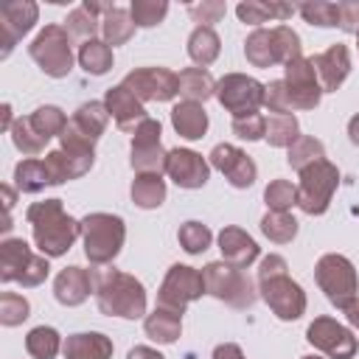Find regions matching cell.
Returning a JSON list of instances; mask_svg holds the SVG:
<instances>
[{
	"mask_svg": "<svg viewBox=\"0 0 359 359\" xmlns=\"http://www.w3.org/2000/svg\"><path fill=\"white\" fill-rule=\"evenodd\" d=\"M25 219L31 224V236L39 255H48V258L65 255L73 247V241L81 236V222H76L65 210L62 199H42L28 205Z\"/></svg>",
	"mask_w": 359,
	"mask_h": 359,
	"instance_id": "6da1fadb",
	"label": "cell"
},
{
	"mask_svg": "<svg viewBox=\"0 0 359 359\" xmlns=\"http://www.w3.org/2000/svg\"><path fill=\"white\" fill-rule=\"evenodd\" d=\"M93 286L101 314L121 320L146 317V289L135 275H126L121 269H93Z\"/></svg>",
	"mask_w": 359,
	"mask_h": 359,
	"instance_id": "7a4b0ae2",
	"label": "cell"
},
{
	"mask_svg": "<svg viewBox=\"0 0 359 359\" xmlns=\"http://www.w3.org/2000/svg\"><path fill=\"white\" fill-rule=\"evenodd\" d=\"M123 241H126V224L121 216L95 210L81 219V244H84V255L93 266L112 264L118 258Z\"/></svg>",
	"mask_w": 359,
	"mask_h": 359,
	"instance_id": "3957f363",
	"label": "cell"
},
{
	"mask_svg": "<svg viewBox=\"0 0 359 359\" xmlns=\"http://www.w3.org/2000/svg\"><path fill=\"white\" fill-rule=\"evenodd\" d=\"M314 280L320 292L328 297V303L339 311H348L359 300V275L351 258L339 252H325L314 264Z\"/></svg>",
	"mask_w": 359,
	"mask_h": 359,
	"instance_id": "277c9868",
	"label": "cell"
},
{
	"mask_svg": "<svg viewBox=\"0 0 359 359\" xmlns=\"http://www.w3.org/2000/svg\"><path fill=\"white\" fill-rule=\"evenodd\" d=\"M202 280H205V292L222 303H227L230 309H252L258 300V289L250 280V275L238 266H230L224 261H210L202 266Z\"/></svg>",
	"mask_w": 359,
	"mask_h": 359,
	"instance_id": "5b68a950",
	"label": "cell"
},
{
	"mask_svg": "<svg viewBox=\"0 0 359 359\" xmlns=\"http://www.w3.org/2000/svg\"><path fill=\"white\" fill-rule=\"evenodd\" d=\"M297 174V208L309 216H323L331 208L334 191L339 188V168L331 160H317Z\"/></svg>",
	"mask_w": 359,
	"mask_h": 359,
	"instance_id": "8992f818",
	"label": "cell"
},
{
	"mask_svg": "<svg viewBox=\"0 0 359 359\" xmlns=\"http://www.w3.org/2000/svg\"><path fill=\"white\" fill-rule=\"evenodd\" d=\"M28 53L50 79H65L73 70V36L59 22L45 25L28 45Z\"/></svg>",
	"mask_w": 359,
	"mask_h": 359,
	"instance_id": "52a82bcc",
	"label": "cell"
},
{
	"mask_svg": "<svg viewBox=\"0 0 359 359\" xmlns=\"http://www.w3.org/2000/svg\"><path fill=\"white\" fill-rule=\"evenodd\" d=\"M202 294H208L202 272L188 266V264H171L165 278H163V283H160V289H157V306L182 314Z\"/></svg>",
	"mask_w": 359,
	"mask_h": 359,
	"instance_id": "ba28073f",
	"label": "cell"
},
{
	"mask_svg": "<svg viewBox=\"0 0 359 359\" xmlns=\"http://www.w3.org/2000/svg\"><path fill=\"white\" fill-rule=\"evenodd\" d=\"M258 294L269 306V311L283 323L300 320L306 314V306H309L303 286L294 278H289V272H280V275L258 280Z\"/></svg>",
	"mask_w": 359,
	"mask_h": 359,
	"instance_id": "9c48e42d",
	"label": "cell"
},
{
	"mask_svg": "<svg viewBox=\"0 0 359 359\" xmlns=\"http://www.w3.org/2000/svg\"><path fill=\"white\" fill-rule=\"evenodd\" d=\"M216 101L233 115H255L264 107V84L247 73H224L216 81Z\"/></svg>",
	"mask_w": 359,
	"mask_h": 359,
	"instance_id": "30bf717a",
	"label": "cell"
},
{
	"mask_svg": "<svg viewBox=\"0 0 359 359\" xmlns=\"http://www.w3.org/2000/svg\"><path fill=\"white\" fill-rule=\"evenodd\" d=\"M163 126L154 118H146L143 123H137V129L132 132V157L129 165L135 168V174H165V160L168 151L160 143Z\"/></svg>",
	"mask_w": 359,
	"mask_h": 359,
	"instance_id": "8fae6325",
	"label": "cell"
},
{
	"mask_svg": "<svg viewBox=\"0 0 359 359\" xmlns=\"http://www.w3.org/2000/svg\"><path fill=\"white\" fill-rule=\"evenodd\" d=\"M306 339H309V345L323 351L328 359H353L356 348H359L353 331L348 325L337 323L334 317H314L306 328Z\"/></svg>",
	"mask_w": 359,
	"mask_h": 359,
	"instance_id": "7c38bea8",
	"label": "cell"
},
{
	"mask_svg": "<svg viewBox=\"0 0 359 359\" xmlns=\"http://www.w3.org/2000/svg\"><path fill=\"white\" fill-rule=\"evenodd\" d=\"M137 101H171L180 95V79L168 67H135L121 81Z\"/></svg>",
	"mask_w": 359,
	"mask_h": 359,
	"instance_id": "4fadbf2b",
	"label": "cell"
},
{
	"mask_svg": "<svg viewBox=\"0 0 359 359\" xmlns=\"http://www.w3.org/2000/svg\"><path fill=\"white\" fill-rule=\"evenodd\" d=\"M283 84H286V93H289L292 112L294 109H314L323 98L317 70H314L311 59H306V56L283 65Z\"/></svg>",
	"mask_w": 359,
	"mask_h": 359,
	"instance_id": "5bb4252c",
	"label": "cell"
},
{
	"mask_svg": "<svg viewBox=\"0 0 359 359\" xmlns=\"http://www.w3.org/2000/svg\"><path fill=\"white\" fill-rule=\"evenodd\" d=\"M39 6L34 0H14L0 6V59H6L14 45L36 25Z\"/></svg>",
	"mask_w": 359,
	"mask_h": 359,
	"instance_id": "9a60e30c",
	"label": "cell"
},
{
	"mask_svg": "<svg viewBox=\"0 0 359 359\" xmlns=\"http://www.w3.org/2000/svg\"><path fill=\"white\" fill-rule=\"evenodd\" d=\"M210 157V165L233 185V188H250L255 180H258V165H255V160L244 151V149H238V146H233V143H219V146H213V151L208 154Z\"/></svg>",
	"mask_w": 359,
	"mask_h": 359,
	"instance_id": "2e32d148",
	"label": "cell"
},
{
	"mask_svg": "<svg viewBox=\"0 0 359 359\" xmlns=\"http://www.w3.org/2000/svg\"><path fill=\"white\" fill-rule=\"evenodd\" d=\"M165 174L171 177V182L177 188H185V191H196L208 182L210 177V163L194 151V149H171L168 151V160H165Z\"/></svg>",
	"mask_w": 359,
	"mask_h": 359,
	"instance_id": "e0dca14e",
	"label": "cell"
},
{
	"mask_svg": "<svg viewBox=\"0 0 359 359\" xmlns=\"http://www.w3.org/2000/svg\"><path fill=\"white\" fill-rule=\"evenodd\" d=\"M311 65L317 70V79H320L323 93H337L345 84L348 73H351V50H348V45L334 42L323 53L311 56Z\"/></svg>",
	"mask_w": 359,
	"mask_h": 359,
	"instance_id": "ac0fdd59",
	"label": "cell"
},
{
	"mask_svg": "<svg viewBox=\"0 0 359 359\" xmlns=\"http://www.w3.org/2000/svg\"><path fill=\"white\" fill-rule=\"evenodd\" d=\"M104 107H107L109 118L115 121V126L123 129V132H135L137 123H143L149 118L143 101H137L123 84H115L104 93Z\"/></svg>",
	"mask_w": 359,
	"mask_h": 359,
	"instance_id": "d6986e66",
	"label": "cell"
},
{
	"mask_svg": "<svg viewBox=\"0 0 359 359\" xmlns=\"http://www.w3.org/2000/svg\"><path fill=\"white\" fill-rule=\"evenodd\" d=\"M219 252H222V261L230 264V266H238V269H247L252 261H258L261 255V247L255 244V238L236 227V224H227L219 230Z\"/></svg>",
	"mask_w": 359,
	"mask_h": 359,
	"instance_id": "ffe728a7",
	"label": "cell"
},
{
	"mask_svg": "<svg viewBox=\"0 0 359 359\" xmlns=\"http://www.w3.org/2000/svg\"><path fill=\"white\" fill-rule=\"evenodd\" d=\"M95 292L93 286V269H84V266H65L56 278H53V297L73 309V306H81L90 294Z\"/></svg>",
	"mask_w": 359,
	"mask_h": 359,
	"instance_id": "44dd1931",
	"label": "cell"
},
{
	"mask_svg": "<svg viewBox=\"0 0 359 359\" xmlns=\"http://www.w3.org/2000/svg\"><path fill=\"white\" fill-rule=\"evenodd\" d=\"M112 339L101 331H79L65 339V359H112Z\"/></svg>",
	"mask_w": 359,
	"mask_h": 359,
	"instance_id": "7402d4cb",
	"label": "cell"
},
{
	"mask_svg": "<svg viewBox=\"0 0 359 359\" xmlns=\"http://www.w3.org/2000/svg\"><path fill=\"white\" fill-rule=\"evenodd\" d=\"M171 126L185 140H202L208 132V112L205 104L196 101H180L171 107Z\"/></svg>",
	"mask_w": 359,
	"mask_h": 359,
	"instance_id": "603a6c76",
	"label": "cell"
},
{
	"mask_svg": "<svg viewBox=\"0 0 359 359\" xmlns=\"http://www.w3.org/2000/svg\"><path fill=\"white\" fill-rule=\"evenodd\" d=\"M294 11H297V6L278 3V0H272V3L244 0V3H238V6H236L238 20H241V22H247V25H255V28H261V25H264V22H269V20H275V22H286Z\"/></svg>",
	"mask_w": 359,
	"mask_h": 359,
	"instance_id": "cb8c5ba5",
	"label": "cell"
},
{
	"mask_svg": "<svg viewBox=\"0 0 359 359\" xmlns=\"http://www.w3.org/2000/svg\"><path fill=\"white\" fill-rule=\"evenodd\" d=\"M34 252L22 238H6L0 241V280L3 283H17L22 272L28 269Z\"/></svg>",
	"mask_w": 359,
	"mask_h": 359,
	"instance_id": "d4e9b609",
	"label": "cell"
},
{
	"mask_svg": "<svg viewBox=\"0 0 359 359\" xmlns=\"http://www.w3.org/2000/svg\"><path fill=\"white\" fill-rule=\"evenodd\" d=\"M143 331H146V337H149L151 342H157V345H171V342H177L180 334H182V314L157 306L151 314L143 317Z\"/></svg>",
	"mask_w": 359,
	"mask_h": 359,
	"instance_id": "484cf974",
	"label": "cell"
},
{
	"mask_svg": "<svg viewBox=\"0 0 359 359\" xmlns=\"http://www.w3.org/2000/svg\"><path fill=\"white\" fill-rule=\"evenodd\" d=\"M177 79H180V95H182V101L205 104L208 98H216V79L210 76L208 67H182L177 73Z\"/></svg>",
	"mask_w": 359,
	"mask_h": 359,
	"instance_id": "4316f807",
	"label": "cell"
},
{
	"mask_svg": "<svg viewBox=\"0 0 359 359\" xmlns=\"http://www.w3.org/2000/svg\"><path fill=\"white\" fill-rule=\"evenodd\" d=\"M129 196L143 210L160 208L165 202V180H163V174H135L132 185H129Z\"/></svg>",
	"mask_w": 359,
	"mask_h": 359,
	"instance_id": "83f0119b",
	"label": "cell"
},
{
	"mask_svg": "<svg viewBox=\"0 0 359 359\" xmlns=\"http://www.w3.org/2000/svg\"><path fill=\"white\" fill-rule=\"evenodd\" d=\"M222 53V39L213 28H205V25H196L188 36V56L196 67H208L219 59Z\"/></svg>",
	"mask_w": 359,
	"mask_h": 359,
	"instance_id": "f1b7e54d",
	"label": "cell"
},
{
	"mask_svg": "<svg viewBox=\"0 0 359 359\" xmlns=\"http://www.w3.org/2000/svg\"><path fill=\"white\" fill-rule=\"evenodd\" d=\"M48 185H50V177L42 157H25L14 165V188L20 194H39Z\"/></svg>",
	"mask_w": 359,
	"mask_h": 359,
	"instance_id": "f546056e",
	"label": "cell"
},
{
	"mask_svg": "<svg viewBox=\"0 0 359 359\" xmlns=\"http://www.w3.org/2000/svg\"><path fill=\"white\" fill-rule=\"evenodd\" d=\"M135 34V22H132V14L129 8H121V6H112L104 17H101V39L115 48V45H126Z\"/></svg>",
	"mask_w": 359,
	"mask_h": 359,
	"instance_id": "4dcf8cb0",
	"label": "cell"
},
{
	"mask_svg": "<svg viewBox=\"0 0 359 359\" xmlns=\"http://www.w3.org/2000/svg\"><path fill=\"white\" fill-rule=\"evenodd\" d=\"M76 59H79L81 70L90 73V76H104V73H109V70H112V62H115V59H112V48H109L104 39H98V36L81 42Z\"/></svg>",
	"mask_w": 359,
	"mask_h": 359,
	"instance_id": "1f68e13d",
	"label": "cell"
},
{
	"mask_svg": "<svg viewBox=\"0 0 359 359\" xmlns=\"http://www.w3.org/2000/svg\"><path fill=\"white\" fill-rule=\"evenodd\" d=\"M107 121H109V112H107L104 101H84V104L73 112V118H70V123H73L81 135H87L90 140H95V143H98V137L104 135Z\"/></svg>",
	"mask_w": 359,
	"mask_h": 359,
	"instance_id": "d6a6232c",
	"label": "cell"
},
{
	"mask_svg": "<svg viewBox=\"0 0 359 359\" xmlns=\"http://www.w3.org/2000/svg\"><path fill=\"white\" fill-rule=\"evenodd\" d=\"M244 56L252 67H272V65H280L278 62V50H275V42H272V28H255L247 39H244Z\"/></svg>",
	"mask_w": 359,
	"mask_h": 359,
	"instance_id": "836d02e7",
	"label": "cell"
},
{
	"mask_svg": "<svg viewBox=\"0 0 359 359\" xmlns=\"http://www.w3.org/2000/svg\"><path fill=\"white\" fill-rule=\"evenodd\" d=\"M65 348L62 342V334L50 325H36L25 334V351L34 356V359H53L59 351Z\"/></svg>",
	"mask_w": 359,
	"mask_h": 359,
	"instance_id": "e575fe53",
	"label": "cell"
},
{
	"mask_svg": "<svg viewBox=\"0 0 359 359\" xmlns=\"http://www.w3.org/2000/svg\"><path fill=\"white\" fill-rule=\"evenodd\" d=\"M300 137V123L292 112H283V115H269L266 118V135L264 140L275 149H289L294 140Z\"/></svg>",
	"mask_w": 359,
	"mask_h": 359,
	"instance_id": "d590c367",
	"label": "cell"
},
{
	"mask_svg": "<svg viewBox=\"0 0 359 359\" xmlns=\"http://www.w3.org/2000/svg\"><path fill=\"white\" fill-rule=\"evenodd\" d=\"M28 121H31V126H34L45 140H50V137H62V132H65L67 123H70V118H67L59 107H53V104H42V107H36V109L28 115Z\"/></svg>",
	"mask_w": 359,
	"mask_h": 359,
	"instance_id": "8d00e7d4",
	"label": "cell"
},
{
	"mask_svg": "<svg viewBox=\"0 0 359 359\" xmlns=\"http://www.w3.org/2000/svg\"><path fill=\"white\" fill-rule=\"evenodd\" d=\"M317 160H325V146H323V140H317V137H311V135H300V137L286 149V163H289V168H294V171H303L306 165H311V163H317Z\"/></svg>",
	"mask_w": 359,
	"mask_h": 359,
	"instance_id": "74e56055",
	"label": "cell"
},
{
	"mask_svg": "<svg viewBox=\"0 0 359 359\" xmlns=\"http://www.w3.org/2000/svg\"><path fill=\"white\" fill-rule=\"evenodd\" d=\"M8 135H11L14 149H17L22 157H39V154L45 151V146H48V140H45V137L31 126V121H28V118H17Z\"/></svg>",
	"mask_w": 359,
	"mask_h": 359,
	"instance_id": "f35d334b",
	"label": "cell"
},
{
	"mask_svg": "<svg viewBox=\"0 0 359 359\" xmlns=\"http://www.w3.org/2000/svg\"><path fill=\"white\" fill-rule=\"evenodd\" d=\"M297 219L292 213H278V210H266L261 219V233L275 241V244H289L297 236Z\"/></svg>",
	"mask_w": 359,
	"mask_h": 359,
	"instance_id": "ab89813d",
	"label": "cell"
},
{
	"mask_svg": "<svg viewBox=\"0 0 359 359\" xmlns=\"http://www.w3.org/2000/svg\"><path fill=\"white\" fill-rule=\"evenodd\" d=\"M177 241H180V247H182L188 255H199V252H205V250L210 247L213 233H210L208 224L191 219V222H182V224H180V230H177Z\"/></svg>",
	"mask_w": 359,
	"mask_h": 359,
	"instance_id": "60d3db41",
	"label": "cell"
},
{
	"mask_svg": "<svg viewBox=\"0 0 359 359\" xmlns=\"http://www.w3.org/2000/svg\"><path fill=\"white\" fill-rule=\"evenodd\" d=\"M65 31H67L73 39L87 42V39H95V34L101 31V20L81 3V6H76V8L67 14V20H65Z\"/></svg>",
	"mask_w": 359,
	"mask_h": 359,
	"instance_id": "b9f144b4",
	"label": "cell"
},
{
	"mask_svg": "<svg viewBox=\"0 0 359 359\" xmlns=\"http://www.w3.org/2000/svg\"><path fill=\"white\" fill-rule=\"evenodd\" d=\"M129 14L135 28H154L165 20L168 14V3L165 0H132L129 3Z\"/></svg>",
	"mask_w": 359,
	"mask_h": 359,
	"instance_id": "7bdbcfd3",
	"label": "cell"
},
{
	"mask_svg": "<svg viewBox=\"0 0 359 359\" xmlns=\"http://www.w3.org/2000/svg\"><path fill=\"white\" fill-rule=\"evenodd\" d=\"M264 202H266V210L289 213L297 205V185H292L289 180H272L264 188Z\"/></svg>",
	"mask_w": 359,
	"mask_h": 359,
	"instance_id": "ee69618b",
	"label": "cell"
},
{
	"mask_svg": "<svg viewBox=\"0 0 359 359\" xmlns=\"http://www.w3.org/2000/svg\"><path fill=\"white\" fill-rule=\"evenodd\" d=\"M297 11H300V17H303L309 25H317V28H337V25H339L337 3H328V0H311V3H300Z\"/></svg>",
	"mask_w": 359,
	"mask_h": 359,
	"instance_id": "f6af8a7d",
	"label": "cell"
},
{
	"mask_svg": "<svg viewBox=\"0 0 359 359\" xmlns=\"http://www.w3.org/2000/svg\"><path fill=\"white\" fill-rule=\"evenodd\" d=\"M272 42H275V50H278V62L280 65H289V62H294V59L303 56L300 36L289 25H275L272 28Z\"/></svg>",
	"mask_w": 359,
	"mask_h": 359,
	"instance_id": "bcb514c9",
	"label": "cell"
},
{
	"mask_svg": "<svg viewBox=\"0 0 359 359\" xmlns=\"http://www.w3.org/2000/svg\"><path fill=\"white\" fill-rule=\"evenodd\" d=\"M31 314V303L17 294V292H3L0 294V323L6 328H14V325H22Z\"/></svg>",
	"mask_w": 359,
	"mask_h": 359,
	"instance_id": "7dc6e473",
	"label": "cell"
},
{
	"mask_svg": "<svg viewBox=\"0 0 359 359\" xmlns=\"http://www.w3.org/2000/svg\"><path fill=\"white\" fill-rule=\"evenodd\" d=\"M188 14L196 25L213 28L216 22H222V17L227 14V6L222 0H202V3H188Z\"/></svg>",
	"mask_w": 359,
	"mask_h": 359,
	"instance_id": "c3c4849f",
	"label": "cell"
},
{
	"mask_svg": "<svg viewBox=\"0 0 359 359\" xmlns=\"http://www.w3.org/2000/svg\"><path fill=\"white\" fill-rule=\"evenodd\" d=\"M230 129H233V135L238 140H250V143L252 140H264V135H266V118L261 112L244 115V118H233Z\"/></svg>",
	"mask_w": 359,
	"mask_h": 359,
	"instance_id": "681fc988",
	"label": "cell"
},
{
	"mask_svg": "<svg viewBox=\"0 0 359 359\" xmlns=\"http://www.w3.org/2000/svg\"><path fill=\"white\" fill-rule=\"evenodd\" d=\"M264 107L269 109V115L292 112V104H289V93H286L283 79H275V81L264 84Z\"/></svg>",
	"mask_w": 359,
	"mask_h": 359,
	"instance_id": "f907efd6",
	"label": "cell"
},
{
	"mask_svg": "<svg viewBox=\"0 0 359 359\" xmlns=\"http://www.w3.org/2000/svg\"><path fill=\"white\" fill-rule=\"evenodd\" d=\"M50 275V264H48V255H36L34 252V258H31V264H28V269L22 272V278L17 280L20 286H25V289H34V286H39V283H45V278Z\"/></svg>",
	"mask_w": 359,
	"mask_h": 359,
	"instance_id": "816d5d0a",
	"label": "cell"
},
{
	"mask_svg": "<svg viewBox=\"0 0 359 359\" xmlns=\"http://www.w3.org/2000/svg\"><path fill=\"white\" fill-rule=\"evenodd\" d=\"M337 11H339V25L345 34H359V0H342L337 3Z\"/></svg>",
	"mask_w": 359,
	"mask_h": 359,
	"instance_id": "f5cc1de1",
	"label": "cell"
},
{
	"mask_svg": "<svg viewBox=\"0 0 359 359\" xmlns=\"http://www.w3.org/2000/svg\"><path fill=\"white\" fill-rule=\"evenodd\" d=\"M213 359H247V356L236 342H222L213 348Z\"/></svg>",
	"mask_w": 359,
	"mask_h": 359,
	"instance_id": "db71d44e",
	"label": "cell"
},
{
	"mask_svg": "<svg viewBox=\"0 0 359 359\" xmlns=\"http://www.w3.org/2000/svg\"><path fill=\"white\" fill-rule=\"evenodd\" d=\"M126 359H165L157 348H149V345H135L129 353H126Z\"/></svg>",
	"mask_w": 359,
	"mask_h": 359,
	"instance_id": "11a10c76",
	"label": "cell"
},
{
	"mask_svg": "<svg viewBox=\"0 0 359 359\" xmlns=\"http://www.w3.org/2000/svg\"><path fill=\"white\" fill-rule=\"evenodd\" d=\"M11 126H14L11 104H3V107H0V129H3V132H11Z\"/></svg>",
	"mask_w": 359,
	"mask_h": 359,
	"instance_id": "9f6ffc18",
	"label": "cell"
},
{
	"mask_svg": "<svg viewBox=\"0 0 359 359\" xmlns=\"http://www.w3.org/2000/svg\"><path fill=\"white\" fill-rule=\"evenodd\" d=\"M0 194H3V208H6V213H11L14 199H17V191H14L11 185H0Z\"/></svg>",
	"mask_w": 359,
	"mask_h": 359,
	"instance_id": "6f0895ef",
	"label": "cell"
},
{
	"mask_svg": "<svg viewBox=\"0 0 359 359\" xmlns=\"http://www.w3.org/2000/svg\"><path fill=\"white\" fill-rule=\"evenodd\" d=\"M348 137H351V143L359 149V112L348 121Z\"/></svg>",
	"mask_w": 359,
	"mask_h": 359,
	"instance_id": "680465c9",
	"label": "cell"
},
{
	"mask_svg": "<svg viewBox=\"0 0 359 359\" xmlns=\"http://www.w3.org/2000/svg\"><path fill=\"white\" fill-rule=\"evenodd\" d=\"M345 317H348V325H351L353 331H359V300L345 311Z\"/></svg>",
	"mask_w": 359,
	"mask_h": 359,
	"instance_id": "91938a15",
	"label": "cell"
},
{
	"mask_svg": "<svg viewBox=\"0 0 359 359\" xmlns=\"http://www.w3.org/2000/svg\"><path fill=\"white\" fill-rule=\"evenodd\" d=\"M300 359H323V356H317V353H309V356H300Z\"/></svg>",
	"mask_w": 359,
	"mask_h": 359,
	"instance_id": "94428289",
	"label": "cell"
},
{
	"mask_svg": "<svg viewBox=\"0 0 359 359\" xmlns=\"http://www.w3.org/2000/svg\"><path fill=\"white\" fill-rule=\"evenodd\" d=\"M356 48H359V34H356Z\"/></svg>",
	"mask_w": 359,
	"mask_h": 359,
	"instance_id": "6125c7cd",
	"label": "cell"
}]
</instances>
